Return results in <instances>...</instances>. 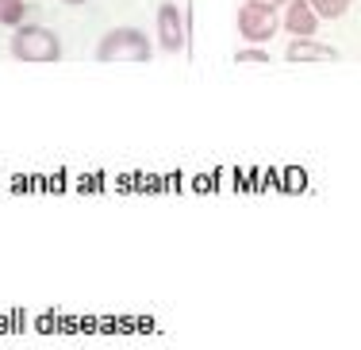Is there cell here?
Listing matches in <instances>:
<instances>
[{"instance_id":"6da1fadb","label":"cell","mask_w":361,"mask_h":350,"mask_svg":"<svg viewBox=\"0 0 361 350\" xmlns=\"http://www.w3.org/2000/svg\"><path fill=\"white\" fill-rule=\"evenodd\" d=\"M12 58L27 66H54L62 62V39L58 31H50L47 23H27L23 20L20 28H12Z\"/></svg>"},{"instance_id":"7a4b0ae2","label":"cell","mask_w":361,"mask_h":350,"mask_svg":"<svg viewBox=\"0 0 361 350\" xmlns=\"http://www.w3.org/2000/svg\"><path fill=\"white\" fill-rule=\"evenodd\" d=\"M154 54L150 35L142 28H111L108 35H100L97 42V62H135L146 66Z\"/></svg>"},{"instance_id":"3957f363","label":"cell","mask_w":361,"mask_h":350,"mask_svg":"<svg viewBox=\"0 0 361 350\" xmlns=\"http://www.w3.org/2000/svg\"><path fill=\"white\" fill-rule=\"evenodd\" d=\"M238 35H243L246 42H269L273 35H277V28H281V16H277V8H265V4H254V0H246L243 8H238Z\"/></svg>"},{"instance_id":"277c9868","label":"cell","mask_w":361,"mask_h":350,"mask_svg":"<svg viewBox=\"0 0 361 350\" xmlns=\"http://www.w3.org/2000/svg\"><path fill=\"white\" fill-rule=\"evenodd\" d=\"M185 42H188V23H185V16H180V8L173 0L158 4V47L169 50V54H180Z\"/></svg>"},{"instance_id":"5b68a950","label":"cell","mask_w":361,"mask_h":350,"mask_svg":"<svg viewBox=\"0 0 361 350\" xmlns=\"http://www.w3.org/2000/svg\"><path fill=\"white\" fill-rule=\"evenodd\" d=\"M281 23H285V31L292 39H304V35H315V31H319V12H315L307 0H288Z\"/></svg>"},{"instance_id":"8992f818","label":"cell","mask_w":361,"mask_h":350,"mask_svg":"<svg viewBox=\"0 0 361 350\" xmlns=\"http://www.w3.org/2000/svg\"><path fill=\"white\" fill-rule=\"evenodd\" d=\"M288 62H338V50L319 42L315 35H304V39H292L288 50H285Z\"/></svg>"},{"instance_id":"52a82bcc","label":"cell","mask_w":361,"mask_h":350,"mask_svg":"<svg viewBox=\"0 0 361 350\" xmlns=\"http://www.w3.org/2000/svg\"><path fill=\"white\" fill-rule=\"evenodd\" d=\"M27 20V0H0V28H20Z\"/></svg>"},{"instance_id":"ba28073f","label":"cell","mask_w":361,"mask_h":350,"mask_svg":"<svg viewBox=\"0 0 361 350\" xmlns=\"http://www.w3.org/2000/svg\"><path fill=\"white\" fill-rule=\"evenodd\" d=\"M307 4L319 12V20H342V16L350 12V4H354V0H307Z\"/></svg>"},{"instance_id":"9c48e42d","label":"cell","mask_w":361,"mask_h":350,"mask_svg":"<svg viewBox=\"0 0 361 350\" xmlns=\"http://www.w3.org/2000/svg\"><path fill=\"white\" fill-rule=\"evenodd\" d=\"M235 62H238V66H265V62H269V50H262V47L254 42V47L238 50V54H235Z\"/></svg>"},{"instance_id":"30bf717a","label":"cell","mask_w":361,"mask_h":350,"mask_svg":"<svg viewBox=\"0 0 361 350\" xmlns=\"http://www.w3.org/2000/svg\"><path fill=\"white\" fill-rule=\"evenodd\" d=\"M254 4H265V8H281V4H288V0H254Z\"/></svg>"},{"instance_id":"8fae6325","label":"cell","mask_w":361,"mask_h":350,"mask_svg":"<svg viewBox=\"0 0 361 350\" xmlns=\"http://www.w3.org/2000/svg\"><path fill=\"white\" fill-rule=\"evenodd\" d=\"M62 4H73L77 8V4H89V0H62Z\"/></svg>"}]
</instances>
